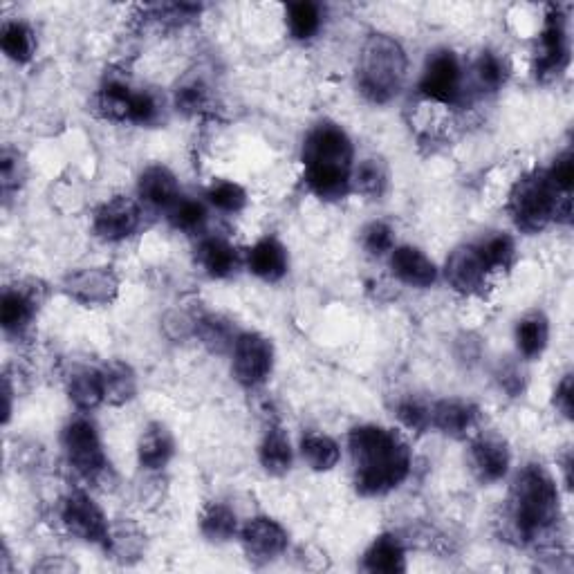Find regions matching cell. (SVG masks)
Returning a JSON list of instances; mask_svg holds the SVG:
<instances>
[{"label": "cell", "mask_w": 574, "mask_h": 574, "mask_svg": "<svg viewBox=\"0 0 574 574\" xmlns=\"http://www.w3.org/2000/svg\"><path fill=\"white\" fill-rule=\"evenodd\" d=\"M348 447L355 485L364 496H382L400 487L409 476L411 449L400 433L366 424L353 429Z\"/></svg>", "instance_id": "cell-1"}, {"label": "cell", "mask_w": 574, "mask_h": 574, "mask_svg": "<svg viewBox=\"0 0 574 574\" xmlns=\"http://www.w3.org/2000/svg\"><path fill=\"white\" fill-rule=\"evenodd\" d=\"M305 184L321 200L346 198L353 184V142L337 124H319L303 144Z\"/></svg>", "instance_id": "cell-2"}, {"label": "cell", "mask_w": 574, "mask_h": 574, "mask_svg": "<svg viewBox=\"0 0 574 574\" xmlns=\"http://www.w3.org/2000/svg\"><path fill=\"white\" fill-rule=\"evenodd\" d=\"M512 521L525 539L552 530L559 521V489L541 465H527L512 485Z\"/></svg>", "instance_id": "cell-3"}, {"label": "cell", "mask_w": 574, "mask_h": 574, "mask_svg": "<svg viewBox=\"0 0 574 574\" xmlns=\"http://www.w3.org/2000/svg\"><path fill=\"white\" fill-rule=\"evenodd\" d=\"M406 79V52L393 36L370 34L359 57V88L373 104L400 95Z\"/></svg>", "instance_id": "cell-4"}, {"label": "cell", "mask_w": 574, "mask_h": 574, "mask_svg": "<svg viewBox=\"0 0 574 574\" xmlns=\"http://www.w3.org/2000/svg\"><path fill=\"white\" fill-rule=\"evenodd\" d=\"M509 211L518 229L539 234L552 220L570 222V198L563 196L545 173L527 175L509 196Z\"/></svg>", "instance_id": "cell-5"}, {"label": "cell", "mask_w": 574, "mask_h": 574, "mask_svg": "<svg viewBox=\"0 0 574 574\" xmlns=\"http://www.w3.org/2000/svg\"><path fill=\"white\" fill-rule=\"evenodd\" d=\"M63 449L70 465L86 478H99L108 467L104 447H101L95 424L74 420L63 429Z\"/></svg>", "instance_id": "cell-6"}, {"label": "cell", "mask_w": 574, "mask_h": 574, "mask_svg": "<svg viewBox=\"0 0 574 574\" xmlns=\"http://www.w3.org/2000/svg\"><path fill=\"white\" fill-rule=\"evenodd\" d=\"M274 368V346L258 332H243L234 344V377L243 386H261Z\"/></svg>", "instance_id": "cell-7"}, {"label": "cell", "mask_w": 574, "mask_h": 574, "mask_svg": "<svg viewBox=\"0 0 574 574\" xmlns=\"http://www.w3.org/2000/svg\"><path fill=\"white\" fill-rule=\"evenodd\" d=\"M420 90L438 104H456L462 92V68L451 50L433 52L422 72Z\"/></svg>", "instance_id": "cell-8"}, {"label": "cell", "mask_w": 574, "mask_h": 574, "mask_svg": "<svg viewBox=\"0 0 574 574\" xmlns=\"http://www.w3.org/2000/svg\"><path fill=\"white\" fill-rule=\"evenodd\" d=\"M61 521L68 527V532L79 536L81 541L106 545L110 539L108 518L101 512V507L86 494H70L61 507Z\"/></svg>", "instance_id": "cell-9"}, {"label": "cell", "mask_w": 574, "mask_h": 574, "mask_svg": "<svg viewBox=\"0 0 574 574\" xmlns=\"http://www.w3.org/2000/svg\"><path fill=\"white\" fill-rule=\"evenodd\" d=\"M63 292L83 305H106L117 296L119 279L110 267H86L63 279Z\"/></svg>", "instance_id": "cell-10"}, {"label": "cell", "mask_w": 574, "mask_h": 574, "mask_svg": "<svg viewBox=\"0 0 574 574\" xmlns=\"http://www.w3.org/2000/svg\"><path fill=\"white\" fill-rule=\"evenodd\" d=\"M142 211L135 200L117 196L104 202L95 214V234L110 243L133 236L140 229Z\"/></svg>", "instance_id": "cell-11"}, {"label": "cell", "mask_w": 574, "mask_h": 574, "mask_svg": "<svg viewBox=\"0 0 574 574\" xmlns=\"http://www.w3.org/2000/svg\"><path fill=\"white\" fill-rule=\"evenodd\" d=\"M240 539H243L249 559L258 563L274 561L287 550V532L270 516L252 518L240 532Z\"/></svg>", "instance_id": "cell-12"}, {"label": "cell", "mask_w": 574, "mask_h": 574, "mask_svg": "<svg viewBox=\"0 0 574 574\" xmlns=\"http://www.w3.org/2000/svg\"><path fill=\"white\" fill-rule=\"evenodd\" d=\"M568 66V32L566 21L559 9H552L545 18L539 54H536V72L539 77H552Z\"/></svg>", "instance_id": "cell-13"}, {"label": "cell", "mask_w": 574, "mask_h": 574, "mask_svg": "<svg viewBox=\"0 0 574 574\" xmlns=\"http://www.w3.org/2000/svg\"><path fill=\"white\" fill-rule=\"evenodd\" d=\"M447 281L460 294H476L483 290L489 267L485 265L476 245H462L447 258L444 267Z\"/></svg>", "instance_id": "cell-14"}, {"label": "cell", "mask_w": 574, "mask_h": 574, "mask_svg": "<svg viewBox=\"0 0 574 574\" xmlns=\"http://www.w3.org/2000/svg\"><path fill=\"white\" fill-rule=\"evenodd\" d=\"M469 460L476 478L480 483L489 485L498 483V480L507 476L512 456H509V449L503 438H498V435H480V438L471 444Z\"/></svg>", "instance_id": "cell-15"}, {"label": "cell", "mask_w": 574, "mask_h": 574, "mask_svg": "<svg viewBox=\"0 0 574 574\" xmlns=\"http://www.w3.org/2000/svg\"><path fill=\"white\" fill-rule=\"evenodd\" d=\"M391 270L404 285L420 287V290L431 287L435 279H438V270H435L431 258L411 245L393 249Z\"/></svg>", "instance_id": "cell-16"}, {"label": "cell", "mask_w": 574, "mask_h": 574, "mask_svg": "<svg viewBox=\"0 0 574 574\" xmlns=\"http://www.w3.org/2000/svg\"><path fill=\"white\" fill-rule=\"evenodd\" d=\"M140 198L148 205H153L157 209H166L169 211L175 202L182 198L180 193V184L178 178L166 169V166H148V169L140 175Z\"/></svg>", "instance_id": "cell-17"}, {"label": "cell", "mask_w": 574, "mask_h": 574, "mask_svg": "<svg viewBox=\"0 0 574 574\" xmlns=\"http://www.w3.org/2000/svg\"><path fill=\"white\" fill-rule=\"evenodd\" d=\"M247 263H249V272L256 274L258 279L274 283V281H281L287 274L290 258H287V249L279 243V240L267 236V238L258 240V243L249 249Z\"/></svg>", "instance_id": "cell-18"}, {"label": "cell", "mask_w": 574, "mask_h": 574, "mask_svg": "<svg viewBox=\"0 0 574 574\" xmlns=\"http://www.w3.org/2000/svg\"><path fill=\"white\" fill-rule=\"evenodd\" d=\"M478 420V409L474 404L462 400H442L431 406V427L451 438H462L474 429Z\"/></svg>", "instance_id": "cell-19"}, {"label": "cell", "mask_w": 574, "mask_h": 574, "mask_svg": "<svg viewBox=\"0 0 574 574\" xmlns=\"http://www.w3.org/2000/svg\"><path fill=\"white\" fill-rule=\"evenodd\" d=\"M175 453V442L171 431L160 422H151L142 431L140 442H137V458L144 469H164Z\"/></svg>", "instance_id": "cell-20"}, {"label": "cell", "mask_w": 574, "mask_h": 574, "mask_svg": "<svg viewBox=\"0 0 574 574\" xmlns=\"http://www.w3.org/2000/svg\"><path fill=\"white\" fill-rule=\"evenodd\" d=\"M364 570L373 574H400L406 570V552L402 541L384 534L373 541L364 554Z\"/></svg>", "instance_id": "cell-21"}, {"label": "cell", "mask_w": 574, "mask_h": 574, "mask_svg": "<svg viewBox=\"0 0 574 574\" xmlns=\"http://www.w3.org/2000/svg\"><path fill=\"white\" fill-rule=\"evenodd\" d=\"M68 393L72 404L81 411L97 409L101 402H106L104 373L97 368H81L70 377Z\"/></svg>", "instance_id": "cell-22"}, {"label": "cell", "mask_w": 574, "mask_h": 574, "mask_svg": "<svg viewBox=\"0 0 574 574\" xmlns=\"http://www.w3.org/2000/svg\"><path fill=\"white\" fill-rule=\"evenodd\" d=\"M550 339V323L545 319V314L532 312L518 321L516 326V346L521 350V355L527 359H536L543 355V350L548 348Z\"/></svg>", "instance_id": "cell-23"}, {"label": "cell", "mask_w": 574, "mask_h": 574, "mask_svg": "<svg viewBox=\"0 0 574 574\" xmlns=\"http://www.w3.org/2000/svg\"><path fill=\"white\" fill-rule=\"evenodd\" d=\"M198 261L209 276L214 279H225L238 267V254L227 240L222 238H207L198 247Z\"/></svg>", "instance_id": "cell-24"}, {"label": "cell", "mask_w": 574, "mask_h": 574, "mask_svg": "<svg viewBox=\"0 0 574 574\" xmlns=\"http://www.w3.org/2000/svg\"><path fill=\"white\" fill-rule=\"evenodd\" d=\"M200 532L211 543H225L238 532L236 512L225 503H211L200 516Z\"/></svg>", "instance_id": "cell-25"}, {"label": "cell", "mask_w": 574, "mask_h": 574, "mask_svg": "<svg viewBox=\"0 0 574 574\" xmlns=\"http://www.w3.org/2000/svg\"><path fill=\"white\" fill-rule=\"evenodd\" d=\"M34 317V301L23 290H5L0 299V323L9 335L23 332Z\"/></svg>", "instance_id": "cell-26"}, {"label": "cell", "mask_w": 574, "mask_h": 574, "mask_svg": "<svg viewBox=\"0 0 574 574\" xmlns=\"http://www.w3.org/2000/svg\"><path fill=\"white\" fill-rule=\"evenodd\" d=\"M261 465L272 476H283L292 467V444L283 429H272L261 444Z\"/></svg>", "instance_id": "cell-27"}, {"label": "cell", "mask_w": 574, "mask_h": 574, "mask_svg": "<svg viewBox=\"0 0 574 574\" xmlns=\"http://www.w3.org/2000/svg\"><path fill=\"white\" fill-rule=\"evenodd\" d=\"M301 456L314 471H330L341 458L339 444L323 433H310L301 440Z\"/></svg>", "instance_id": "cell-28"}, {"label": "cell", "mask_w": 574, "mask_h": 574, "mask_svg": "<svg viewBox=\"0 0 574 574\" xmlns=\"http://www.w3.org/2000/svg\"><path fill=\"white\" fill-rule=\"evenodd\" d=\"M355 189L368 198H382L388 189V169L379 157H368L353 173Z\"/></svg>", "instance_id": "cell-29"}, {"label": "cell", "mask_w": 574, "mask_h": 574, "mask_svg": "<svg viewBox=\"0 0 574 574\" xmlns=\"http://www.w3.org/2000/svg\"><path fill=\"white\" fill-rule=\"evenodd\" d=\"M0 48L12 61L27 63L34 54V34L25 23H7L0 32Z\"/></svg>", "instance_id": "cell-30"}, {"label": "cell", "mask_w": 574, "mask_h": 574, "mask_svg": "<svg viewBox=\"0 0 574 574\" xmlns=\"http://www.w3.org/2000/svg\"><path fill=\"white\" fill-rule=\"evenodd\" d=\"M104 373V388H106V402L110 404H124L135 395V375L133 370L126 364L113 361L106 368H101Z\"/></svg>", "instance_id": "cell-31"}, {"label": "cell", "mask_w": 574, "mask_h": 574, "mask_svg": "<svg viewBox=\"0 0 574 574\" xmlns=\"http://www.w3.org/2000/svg\"><path fill=\"white\" fill-rule=\"evenodd\" d=\"M144 548V534L137 530L135 525H119L110 527V539L106 543V550L115 554L117 561L131 563L135 559H140Z\"/></svg>", "instance_id": "cell-32"}, {"label": "cell", "mask_w": 574, "mask_h": 574, "mask_svg": "<svg viewBox=\"0 0 574 574\" xmlns=\"http://www.w3.org/2000/svg\"><path fill=\"white\" fill-rule=\"evenodd\" d=\"M287 25L296 41H308L321 27L319 5L314 3H292L287 5Z\"/></svg>", "instance_id": "cell-33"}, {"label": "cell", "mask_w": 574, "mask_h": 574, "mask_svg": "<svg viewBox=\"0 0 574 574\" xmlns=\"http://www.w3.org/2000/svg\"><path fill=\"white\" fill-rule=\"evenodd\" d=\"M196 332L202 339V344H205L209 350H214V353H225L229 346L234 348L236 339H238L234 337V330H231L229 323L225 319L214 317V314L202 317L196 323Z\"/></svg>", "instance_id": "cell-34"}, {"label": "cell", "mask_w": 574, "mask_h": 574, "mask_svg": "<svg viewBox=\"0 0 574 574\" xmlns=\"http://www.w3.org/2000/svg\"><path fill=\"white\" fill-rule=\"evenodd\" d=\"M480 256H483L485 265L489 267V272L494 270H507L509 265L514 263V256H516V247H514V240L509 238L507 234H494V236H487L483 243L476 245Z\"/></svg>", "instance_id": "cell-35"}, {"label": "cell", "mask_w": 574, "mask_h": 574, "mask_svg": "<svg viewBox=\"0 0 574 574\" xmlns=\"http://www.w3.org/2000/svg\"><path fill=\"white\" fill-rule=\"evenodd\" d=\"M133 90L122 81H108L99 92V108L110 119H128V106H131Z\"/></svg>", "instance_id": "cell-36"}, {"label": "cell", "mask_w": 574, "mask_h": 574, "mask_svg": "<svg viewBox=\"0 0 574 574\" xmlns=\"http://www.w3.org/2000/svg\"><path fill=\"white\" fill-rule=\"evenodd\" d=\"M207 198L211 205L220 211H225V214H238V211H243L247 205L245 189L240 187V184L229 182V180L214 182V187L209 189Z\"/></svg>", "instance_id": "cell-37"}, {"label": "cell", "mask_w": 574, "mask_h": 574, "mask_svg": "<svg viewBox=\"0 0 574 574\" xmlns=\"http://www.w3.org/2000/svg\"><path fill=\"white\" fill-rule=\"evenodd\" d=\"M169 220L175 229L182 231H196L207 220V209L202 202L191 200V198H180L175 205L169 209Z\"/></svg>", "instance_id": "cell-38"}, {"label": "cell", "mask_w": 574, "mask_h": 574, "mask_svg": "<svg viewBox=\"0 0 574 574\" xmlns=\"http://www.w3.org/2000/svg\"><path fill=\"white\" fill-rule=\"evenodd\" d=\"M361 245H364L370 256H384L386 252H393L395 231L388 227L386 222H370V225L361 231Z\"/></svg>", "instance_id": "cell-39"}, {"label": "cell", "mask_w": 574, "mask_h": 574, "mask_svg": "<svg viewBox=\"0 0 574 574\" xmlns=\"http://www.w3.org/2000/svg\"><path fill=\"white\" fill-rule=\"evenodd\" d=\"M476 77L483 90H498L505 83L507 70L505 63L496 57L494 52H483L476 63Z\"/></svg>", "instance_id": "cell-40"}, {"label": "cell", "mask_w": 574, "mask_h": 574, "mask_svg": "<svg viewBox=\"0 0 574 574\" xmlns=\"http://www.w3.org/2000/svg\"><path fill=\"white\" fill-rule=\"evenodd\" d=\"M175 106L182 113L187 115H196L200 113L202 108L207 106V86L198 79H193L189 83H184V86L178 88L175 92Z\"/></svg>", "instance_id": "cell-41"}, {"label": "cell", "mask_w": 574, "mask_h": 574, "mask_svg": "<svg viewBox=\"0 0 574 574\" xmlns=\"http://www.w3.org/2000/svg\"><path fill=\"white\" fill-rule=\"evenodd\" d=\"M397 418L411 431H427L431 427V406L418 400H404L397 406Z\"/></svg>", "instance_id": "cell-42"}, {"label": "cell", "mask_w": 574, "mask_h": 574, "mask_svg": "<svg viewBox=\"0 0 574 574\" xmlns=\"http://www.w3.org/2000/svg\"><path fill=\"white\" fill-rule=\"evenodd\" d=\"M157 115H160V106H157V101L151 92H133L126 122L146 126V124H153Z\"/></svg>", "instance_id": "cell-43"}, {"label": "cell", "mask_w": 574, "mask_h": 574, "mask_svg": "<svg viewBox=\"0 0 574 574\" xmlns=\"http://www.w3.org/2000/svg\"><path fill=\"white\" fill-rule=\"evenodd\" d=\"M548 175V180L554 184V189L563 196H570L572 191V178H574V171H572V153H563L557 157V162L552 164V169L545 173Z\"/></svg>", "instance_id": "cell-44"}, {"label": "cell", "mask_w": 574, "mask_h": 574, "mask_svg": "<svg viewBox=\"0 0 574 574\" xmlns=\"http://www.w3.org/2000/svg\"><path fill=\"white\" fill-rule=\"evenodd\" d=\"M554 404L557 409L566 415L568 420H572V375L568 373L561 379V384L557 386V393H554Z\"/></svg>", "instance_id": "cell-45"}, {"label": "cell", "mask_w": 574, "mask_h": 574, "mask_svg": "<svg viewBox=\"0 0 574 574\" xmlns=\"http://www.w3.org/2000/svg\"><path fill=\"white\" fill-rule=\"evenodd\" d=\"M18 187V155L16 153H3V189L5 193Z\"/></svg>", "instance_id": "cell-46"}, {"label": "cell", "mask_w": 574, "mask_h": 574, "mask_svg": "<svg viewBox=\"0 0 574 574\" xmlns=\"http://www.w3.org/2000/svg\"><path fill=\"white\" fill-rule=\"evenodd\" d=\"M36 570H43V572H70V570H77V566L74 563L66 561L63 557H57V559H48V561H43L41 566H36Z\"/></svg>", "instance_id": "cell-47"}]
</instances>
